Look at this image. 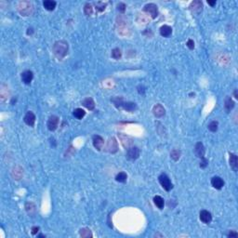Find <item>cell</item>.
<instances>
[{
	"label": "cell",
	"instance_id": "obj_33",
	"mask_svg": "<svg viewBox=\"0 0 238 238\" xmlns=\"http://www.w3.org/2000/svg\"><path fill=\"white\" fill-rule=\"evenodd\" d=\"M209 165V161L208 159H206L205 157L201 158V162H200V167L201 168H206Z\"/></svg>",
	"mask_w": 238,
	"mask_h": 238
},
{
	"label": "cell",
	"instance_id": "obj_20",
	"mask_svg": "<svg viewBox=\"0 0 238 238\" xmlns=\"http://www.w3.org/2000/svg\"><path fill=\"white\" fill-rule=\"evenodd\" d=\"M234 101L232 99V98L231 97H226V99H225V100H224V107H225V110H226V112L227 113H230L232 109H233V107H234Z\"/></svg>",
	"mask_w": 238,
	"mask_h": 238
},
{
	"label": "cell",
	"instance_id": "obj_32",
	"mask_svg": "<svg viewBox=\"0 0 238 238\" xmlns=\"http://www.w3.org/2000/svg\"><path fill=\"white\" fill-rule=\"evenodd\" d=\"M92 10H93L92 5L89 4V3H87V4L85 5V8H84V12H85V14H86L87 16H90V15L92 14Z\"/></svg>",
	"mask_w": 238,
	"mask_h": 238
},
{
	"label": "cell",
	"instance_id": "obj_14",
	"mask_svg": "<svg viewBox=\"0 0 238 238\" xmlns=\"http://www.w3.org/2000/svg\"><path fill=\"white\" fill-rule=\"evenodd\" d=\"M119 138L121 140V142L123 144V146L126 148V149H128L130 148V146L133 144V140L128 137V136L127 135H122V134H119Z\"/></svg>",
	"mask_w": 238,
	"mask_h": 238
},
{
	"label": "cell",
	"instance_id": "obj_11",
	"mask_svg": "<svg viewBox=\"0 0 238 238\" xmlns=\"http://www.w3.org/2000/svg\"><path fill=\"white\" fill-rule=\"evenodd\" d=\"M189 9L193 13L199 14L203 10V4L201 1H199V0H197V1H193L190 5Z\"/></svg>",
	"mask_w": 238,
	"mask_h": 238
},
{
	"label": "cell",
	"instance_id": "obj_8",
	"mask_svg": "<svg viewBox=\"0 0 238 238\" xmlns=\"http://www.w3.org/2000/svg\"><path fill=\"white\" fill-rule=\"evenodd\" d=\"M59 117L57 115H51L49 116V120H48V123H47V126H48V128L49 130L50 131H54L57 129L58 126H59Z\"/></svg>",
	"mask_w": 238,
	"mask_h": 238
},
{
	"label": "cell",
	"instance_id": "obj_40",
	"mask_svg": "<svg viewBox=\"0 0 238 238\" xmlns=\"http://www.w3.org/2000/svg\"><path fill=\"white\" fill-rule=\"evenodd\" d=\"M233 94H234V97L236 98V99H238V95H237V90L235 89L234 90V92H233Z\"/></svg>",
	"mask_w": 238,
	"mask_h": 238
},
{
	"label": "cell",
	"instance_id": "obj_34",
	"mask_svg": "<svg viewBox=\"0 0 238 238\" xmlns=\"http://www.w3.org/2000/svg\"><path fill=\"white\" fill-rule=\"evenodd\" d=\"M117 10L120 11V12H122V13H124L125 12V10H126V5L124 4V3H119L118 5H117Z\"/></svg>",
	"mask_w": 238,
	"mask_h": 238
},
{
	"label": "cell",
	"instance_id": "obj_12",
	"mask_svg": "<svg viewBox=\"0 0 238 238\" xmlns=\"http://www.w3.org/2000/svg\"><path fill=\"white\" fill-rule=\"evenodd\" d=\"M24 122H25V124H27L30 127L35 126V123H36V115H35V114H33V112H31V111L27 112L25 116H24Z\"/></svg>",
	"mask_w": 238,
	"mask_h": 238
},
{
	"label": "cell",
	"instance_id": "obj_37",
	"mask_svg": "<svg viewBox=\"0 0 238 238\" xmlns=\"http://www.w3.org/2000/svg\"><path fill=\"white\" fill-rule=\"evenodd\" d=\"M38 231H39V227H33L32 228V234L33 235L37 234L38 232Z\"/></svg>",
	"mask_w": 238,
	"mask_h": 238
},
{
	"label": "cell",
	"instance_id": "obj_27",
	"mask_svg": "<svg viewBox=\"0 0 238 238\" xmlns=\"http://www.w3.org/2000/svg\"><path fill=\"white\" fill-rule=\"evenodd\" d=\"M127 180V175L126 172H119L116 176H115V181H118V182H122V183H125Z\"/></svg>",
	"mask_w": 238,
	"mask_h": 238
},
{
	"label": "cell",
	"instance_id": "obj_39",
	"mask_svg": "<svg viewBox=\"0 0 238 238\" xmlns=\"http://www.w3.org/2000/svg\"><path fill=\"white\" fill-rule=\"evenodd\" d=\"M208 4H209V5H210L211 7H213V6L216 4V1H209H209H208Z\"/></svg>",
	"mask_w": 238,
	"mask_h": 238
},
{
	"label": "cell",
	"instance_id": "obj_5",
	"mask_svg": "<svg viewBox=\"0 0 238 238\" xmlns=\"http://www.w3.org/2000/svg\"><path fill=\"white\" fill-rule=\"evenodd\" d=\"M140 156V149L136 146H132L127 149V158L128 160H136Z\"/></svg>",
	"mask_w": 238,
	"mask_h": 238
},
{
	"label": "cell",
	"instance_id": "obj_9",
	"mask_svg": "<svg viewBox=\"0 0 238 238\" xmlns=\"http://www.w3.org/2000/svg\"><path fill=\"white\" fill-rule=\"evenodd\" d=\"M153 114L155 117L157 118H161L163 117L165 115H166V110L165 108L163 107L162 104H155L154 107H153Z\"/></svg>",
	"mask_w": 238,
	"mask_h": 238
},
{
	"label": "cell",
	"instance_id": "obj_19",
	"mask_svg": "<svg viewBox=\"0 0 238 238\" xmlns=\"http://www.w3.org/2000/svg\"><path fill=\"white\" fill-rule=\"evenodd\" d=\"M82 104L87 108V109H88L89 111H92V110H94V108H95V103H94V100H93V99L92 98H86L85 99H83L82 100Z\"/></svg>",
	"mask_w": 238,
	"mask_h": 238
},
{
	"label": "cell",
	"instance_id": "obj_3",
	"mask_svg": "<svg viewBox=\"0 0 238 238\" xmlns=\"http://www.w3.org/2000/svg\"><path fill=\"white\" fill-rule=\"evenodd\" d=\"M158 181L161 184V186L166 191L169 192L172 188H173V184L170 181V179L168 178V176L165 173H162L159 177H158Z\"/></svg>",
	"mask_w": 238,
	"mask_h": 238
},
{
	"label": "cell",
	"instance_id": "obj_17",
	"mask_svg": "<svg viewBox=\"0 0 238 238\" xmlns=\"http://www.w3.org/2000/svg\"><path fill=\"white\" fill-rule=\"evenodd\" d=\"M211 184L212 186L217 189V190H220L223 186H224V181L220 177L215 176L211 179Z\"/></svg>",
	"mask_w": 238,
	"mask_h": 238
},
{
	"label": "cell",
	"instance_id": "obj_41",
	"mask_svg": "<svg viewBox=\"0 0 238 238\" xmlns=\"http://www.w3.org/2000/svg\"><path fill=\"white\" fill-rule=\"evenodd\" d=\"M38 237H45V236H44L43 234H39V235H38Z\"/></svg>",
	"mask_w": 238,
	"mask_h": 238
},
{
	"label": "cell",
	"instance_id": "obj_10",
	"mask_svg": "<svg viewBox=\"0 0 238 238\" xmlns=\"http://www.w3.org/2000/svg\"><path fill=\"white\" fill-rule=\"evenodd\" d=\"M199 218H200V220L202 222L206 223V224L210 223L211 220H212V215L208 210H202L199 214Z\"/></svg>",
	"mask_w": 238,
	"mask_h": 238
},
{
	"label": "cell",
	"instance_id": "obj_2",
	"mask_svg": "<svg viewBox=\"0 0 238 238\" xmlns=\"http://www.w3.org/2000/svg\"><path fill=\"white\" fill-rule=\"evenodd\" d=\"M33 5L30 2L27 1H22L19 3L18 6V10L22 16H29L33 12Z\"/></svg>",
	"mask_w": 238,
	"mask_h": 238
},
{
	"label": "cell",
	"instance_id": "obj_35",
	"mask_svg": "<svg viewBox=\"0 0 238 238\" xmlns=\"http://www.w3.org/2000/svg\"><path fill=\"white\" fill-rule=\"evenodd\" d=\"M187 47L190 49H194V42H193V39H189L188 41H187Z\"/></svg>",
	"mask_w": 238,
	"mask_h": 238
},
{
	"label": "cell",
	"instance_id": "obj_18",
	"mask_svg": "<svg viewBox=\"0 0 238 238\" xmlns=\"http://www.w3.org/2000/svg\"><path fill=\"white\" fill-rule=\"evenodd\" d=\"M172 33V28L168 25H163L160 28V35L164 37H169Z\"/></svg>",
	"mask_w": 238,
	"mask_h": 238
},
{
	"label": "cell",
	"instance_id": "obj_24",
	"mask_svg": "<svg viewBox=\"0 0 238 238\" xmlns=\"http://www.w3.org/2000/svg\"><path fill=\"white\" fill-rule=\"evenodd\" d=\"M79 235L82 238H91L92 232H91L90 229H88V228H82L79 231Z\"/></svg>",
	"mask_w": 238,
	"mask_h": 238
},
{
	"label": "cell",
	"instance_id": "obj_36",
	"mask_svg": "<svg viewBox=\"0 0 238 238\" xmlns=\"http://www.w3.org/2000/svg\"><path fill=\"white\" fill-rule=\"evenodd\" d=\"M237 235H238V233H237L236 232H233V231H231V232L228 233V237H231V238H232V237H237Z\"/></svg>",
	"mask_w": 238,
	"mask_h": 238
},
{
	"label": "cell",
	"instance_id": "obj_31",
	"mask_svg": "<svg viewBox=\"0 0 238 238\" xmlns=\"http://www.w3.org/2000/svg\"><path fill=\"white\" fill-rule=\"evenodd\" d=\"M106 4L105 3H103V2H98L97 4H96V10H97V12H103V11H104L105 10V9H106Z\"/></svg>",
	"mask_w": 238,
	"mask_h": 238
},
{
	"label": "cell",
	"instance_id": "obj_6",
	"mask_svg": "<svg viewBox=\"0 0 238 238\" xmlns=\"http://www.w3.org/2000/svg\"><path fill=\"white\" fill-rule=\"evenodd\" d=\"M108 153H111V154H115L117 151H118V143L115 140V138H110L108 142H107V145H106V149H105Z\"/></svg>",
	"mask_w": 238,
	"mask_h": 238
},
{
	"label": "cell",
	"instance_id": "obj_26",
	"mask_svg": "<svg viewBox=\"0 0 238 238\" xmlns=\"http://www.w3.org/2000/svg\"><path fill=\"white\" fill-rule=\"evenodd\" d=\"M113 103H114V104H115V106L116 107V108H122V106H123V104H124V101H123V98L122 97H115V98H113L112 99H111Z\"/></svg>",
	"mask_w": 238,
	"mask_h": 238
},
{
	"label": "cell",
	"instance_id": "obj_13",
	"mask_svg": "<svg viewBox=\"0 0 238 238\" xmlns=\"http://www.w3.org/2000/svg\"><path fill=\"white\" fill-rule=\"evenodd\" d=\"M194 153H195L196 156L199 157V158L205 157L206 150H205V146H204V144L202 142H197L196 143V145L194 147Z\"/></svg>",
	"mask_w": 238,
	"mask_h": 238
},
{
	"label": "cell",
	"instance_id": "obj_22",
	"mask_svg": "<svg viewBox=\"0 0 238 238\" xmlns=\"http://www.w3.org/2000/svg\"><path fill=\"white\" fill-rule=\"evenodd\" d=\"M56 5H57V3H56L55 1H52V0H46V1L43 2L44 8H45L47 10H49V11L54 10L55 8H56Z\"/></svg>",
	"mask_w": 238,
	"mask_h": 238
},
{
	"label": "cell",
	"instance_id": "obj_15",
	"mask_svg": "<svg viewBox=\"0 0 238 238\" xmlns=\"http://www.w3.org/2000/svg\"><path fill=\"white\" fill-rule=\"evenodd\" d=\"M33 78V74L32 71L30 70H27V71H24L22 74H21V80L24 84L26 85H29L31 84L32 80Z\"/></svg>",
	"mask_w": 238,
	"mask_h": 238
},
{
	"label": "cell",
	"instance_id": "obj_38",
	"mask_svg": "<svg viewBox=\"0 0 238 238\" xmlns=\"http://www.w3.org/2000/svg\"><path fill=\"white\" fill-rule=\"evenodd\" d=\"M33 33V28H28V29H27V35H28V36H31Z\"/></svg>",
	"mask_w": 238,
	"mask_h": 238
},
{
	"label": "cell",
	"instance_id": "obj_1",
	"mask_svg": "<svg viewBox=\"0 0 238 238\" xmlns=\"http://www.w3.org/2000/svg\"><path fill=\"white\" fill-rule=\"evenodd\" d=\"M68 49H69V46H68V43L65 40L56 41L54 43L53 47H52L53 53L56 56V58L59 59V60L63 59L67 55Z\"/></svg>",
	"mask_w": 238,
	"mask_h": 238
},
{
	"label": "cell",
	"instance_id": "obj_4",
	"mask_svg": "<svg viewBox=\"0 0 238 238\" xmlns=\"http://www.w3.org/2000/svg\"><path fill=\"white\" fill-rule=\"evenodd\" d=\"M143 11L150 15L152 19H155L157 16H158V9H157V6L154 3H149V4H146L143 8Z\"/></svg>",
	"mask_w": 238,
	"mask_h": 238
},
{
	"label": "cell",
	"instance_id": "obj_16",
	"mask_svg": "<svg viewBox=\"0 0 238 238\" xmlns=\"http://www.w3.org/2000/svg\"><path fill=\"white\" fill-rule=\"evenodd\" d=\"M229 154H230V158H229L230 166L232 168V170L234 172H236L237 169H238V158H237V155L232 154V153H230Z\"/></svg>",
	"mask_w": 238,
	"mask_h": 238
},
{
	"label": "cell",
	"instance_id": "obj_29",
	"mask_svg": "<svg viewBox=\"0 0 238 238\" xmlns=\"http://www.w3.org/2000/svg\"><path fill=\"white\" fill-rule=\"evenodd\" d=\"M112 58L113 59H115V60H119L120 58H121V56H122V53H121V50L119 49H117V48H115V49H114L113 50H112Z\"/></svg>",
	"mask_w": 238,
	"mask_h": 238
},
{
	"label": "cell",
	"instance_id": "obj_23",
	"mask_svg": "<svg viewBox=\"0 0 238 238\" xmlns=\"http://www.w3.org/2000/svg\"><path fill=\"white\" fill-rule=\"evenodd\" d=\"M154 205H155L159 209H164L165 201H164V199H163L161 196H159V195L154 196Z\"/></svg>",
	"mask_w": 238,
	"mask_h": 238
},
{
	"label": "cell",
	"instance_id": "obj_21",
	"mask_svg": "<svg viewBox=\"0 0 238 238\" xmlns=\"http://www.w3.org/2000/svg\"><path fill=\"white\" fill-rule=\"evenodd\" d=\"M122 108L127 112H134L137 109V104L135 103H131V101H127V103H124Z\"/></svg>",
	"mask_w": 238,
	"mask_h": 238
},
{
	"label": "cell",
	"instance_id": "obj_25",
	"mask_svg": "<svg viewBox=\"0 0 238 238\" xmlns=\"http://www.w3.org/2000/svg\"><path fill=\"white\" fill-rule=\"evenodd\" d=\"M73 115H74V116L76 118V119H82L85 115H86V112L83 110V109H81V108H76V109H75L74 110V113H73Z\"/></svg>",
	"mask_w": 238,
	"mask_h": 238
},
{
	"label": "cell",
	"instance_id": "obj_28",
	"mask_svg": "<svg viewBox=\"0 0 238 238\" xmlns=\"http://www.w3.org/2000/svg\"><path fill=\"white\" fill-rule=\"evenodd\" d=\"M181 153L180 150H178V149H173V150L171 151V153H170V157H171L174 161H178V160L180 159V157H181Z\"/></svg>",
	"mask_w": 238,
	"mask_h": 238
},
{
	"label": "cell",
	"instance_id": "obj_7",
	"mask_svg": "<svg viewBox=\"0 0 238 238\" xmlns=\"http://www.w3.org/2000/svg\"><path fill=\"white\" fill-rule=\"evenodd\" d=\"M92 142H93V146L95 147L96 150L100 151L103 149V145H104V140L103 138L99 135H94L92 138Z\"/></svg>",
	"mask_w": 238,
	"mask_h": 238
},
{
	"label": "cell",
	"instance_id": "obj_30",
	"mask_svg": "<svg viewBox=\"0 0 238 238\" xmlns=\"http://www.w3.org/2000/svg\"><path fill=\"white\" fill-rule=\"evenodd\" d=\"M208 127L211 132H216L218 130V127H219V123L217 121H212L209 124Z\"/></svg>",
	"mask_w": 238,
	"mask_h": 238
}]
</instances>
